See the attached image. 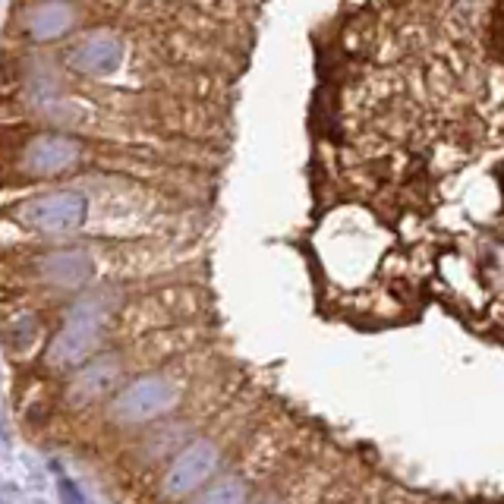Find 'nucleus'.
I'll list each match as a JSON object with an SVG mask.
<instances>
[{
    "label": "nucleus",
    "mask_w": 504,
    "mask_h": 504,
    "mask_svg": "<svg viewBox=\"0 0 504 504\" xmlns=\"http://www.w3.org/2000/svg\"><path fill=\"white\" fill-rule=\"evenodd\" d=\"M249 416L240 419L237 426H227L224 435L218 432H208V435H199L192 438L190 444L174 454L171 467L164 470L161 476V498L164 501H180V498H192L202 485H208L218 470L227 464V457L233 454V438H249Z\"/></svg>",
    "instance_id": "nucleus-1"
},
{
    "label": "nucleus",
    "mask_w": 504,
    "mask_h": 504,
    "mask_svg": "<svg viewBox=\"0 0 504 504\" xmlns=\"http://www.w3.org/2000/svg\"><path fill=\"white\" fill-rule=\"evenodd\" d=\"M180 401V385L167 375H145L120 391L110 403V416L123 426H142L167 416Z\"/></svg>",
    "instance_id": "nucleus-2"
},
{
    "label": "nucleus",
    "mask_w": 504,
    "mask_h": 504,
    "mask_svg": "<svg viewBox=\"0 0 504 504\" xmlns=\"http://www.w3.org/2000/svg\"><path fill=\"white\" fill-rule=\"evenodd\" d=\"M16 218L28 227H38V231H73L85 221V199L79 192L28 199L16 208Z\"/></svg>",
    "instance_id": "nucleus-3"
},
{
    "label": "nucleus",
    "mask_w": 504,
    "mask_h": 504,
    "mask_svg": "<svg viewBox=\"0 0 504 504\" xmlns=\"http://www.w3.org/2000/svg\"><path fill=\"white\" fill-rule=\"evenodd\" d=\"M388 492L391 485L378 473L362 467L356 457H347V464L337 473L321 504H385Z\"/></svg>",
    "instance_id": "nucleus-4"
},
{
    "label": "nucleus",
    "mask_w": 504,
    "mask_h": 504,
    "mask_svg": "<svg viewBox=\"0 0 504 504\" xmlns=\"http://www.w3.org/2000/svg\"><path fill=\"white\" fill-rule=\"evenodd\" d=\"M76 158H79V145L73 139L45 136L28 145V151L22 155V167L28 174H61L67 171Z\"/></svg>",
    "instance_id": "nucleus-5"
},
{
    "label": "nucleus",
    "mask_w": 504,
    "mask_h": 504,
    "mask_svg": "<svg viewBox=\"0 0 504 504\" xmlns=\"http://www.w3.org/2000/svg\"><path fill=\"white\" fill-rule=\"evenodd\" d=\"M98 328H102V319H98V313L92 306L76 313L73 319H69V325L63 328V334L57 337L54 360L73 362V360H79L82 354H89L92 344L98 341Z\"/></svg>",
    "instance_id": "nucleus-6"
},
{
    "label": "nucleus",
    "mask_w": 504,
    "mask_h": 504,
    "mask_svg": "<svg viewBox=\"0 0 504 504\" xmlns=\"http://www.w3.org/2000/svg\"><path fill=\"white\" fill-rule=\"evenodd\" d=\"M123 61V45L114 35H95L82 41V48L73 51V63L82 73H114Z\"/></svg>",
    "instance_id": "nucleus-7"
},
{
    "label": "nucleus",
    "mask_w": 504,
    "mask_h": 504,
    "mask_svg": "<svg viewBox=\"0 0 504 504\" xmlns=\"http://www.w3.org/2000/svg\"><path fill=\"white\" fill-rule=\"evenodd\" d=\"M120 378V362L117 356H102L98 362H92L89 369H82L79 378L73 385V401L85 403V401H95L102 397L104 391H110Z\"/></svg>",
    "instance_id": "nucleus-8"
},
{
    "label": "nucleus",
    "mask_w": 504,
    "mask_h": 504,
    "mask_svg": "<svg viewBox=\"0 0 504 504\" xmlns=\"http://www.w3.org/2000/svg\"><path fill=\"white\" fill-rule=\"evenodd\" d=\"M69 22H73L69 7H63V4H45V7L28 13V32L35 38H57V35L67 32Z\"/></svg>",
    "instance_id": "nucleus-9"
},
{
    "label": "nucleus",
    "mask_w": 504,
    "mask_h": 504,
    "mask_svg": "<svg viewBox=\"0 0 504 504\" xmlns=\"http://www.w3.org/2000/svg\"><path fill=\"white\" fill-rule=\"evenodd\" d=\"M45 268H48V278L57 280V284H79V280L89 278L92 262L82 252H61Z\"/></svg>",
    "instance_id": "nucleus-10"
},
{
    "label": "nucleus",
    "mask_w": 504,
    "mask_h": 504,
    "mask_svg": "<svg viewBox=\"0 0 504 504\" xmlns=\"http://www.w3.org/2000/svg\"><path fill=\"white\" fill-rule=\"evenodd\" d=\"M57 489H61V501L63 504H85L79 495V489H76V483H69V479H61L57 483Z\"/></svg>",
    "instance_id": "nucleus-11"
},
{
    "label": "nucleus",
    "mask_w": 504,
    "mask_h": 504,
    "mask_svg": "<svg viewBox=\"0 0 504 504\" xmlns=\"http://www.w3.org/2000/svg\"><path fill=\"white\" fill-rule=\"evenodd\" d=\"M385 504H416V498H410V495H403V492L391 489L388 498H385Z\"/></svg>",
    "instance_id": "nucleus-12"
},
{
    "label": "nucleus",
    "mask_w": 504,
    "mask_h": 504,
    "mask_svg": "<svg viewBox=\"0 0 504 504\" xmlns=\"http://www.w3.org/2000/svg\"><path fill=\"white\" fill-rule=\"evenodd\" d=\"M419 504H435V501H419Z\"/></svg>",
    "instance_id": "nucleus-13"
}]
</instances>
